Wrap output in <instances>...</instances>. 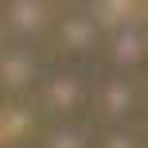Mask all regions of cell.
Returning a JSON list of instances; mask_svg holds the SVG:
<instances>
[{"label": "cell", "mask_w": 148, "mask_h": 148, "mask_svg": "<svg viewBox=\"0 0 148 148\" xmlns=\"http://www.w3.org/2000/svg\"><path fill=\"white\" fill-rule=\"evenodd\" d=\"M140 94H144V109H148V86H144V90H140Z\"/></svg>", "instance_id": "9c48e42d"}, {"label": "cell", "mask_w": 148, "mask_h": 148, "mask_svg": "<svg viewBox=\"0 0 148 148\" xmlns=\"http://www.w3.org/2000/svg\"><path fill=\"white\" fill-rule=\"evenodd\" d=\"M43 59H39L35 47H23V43H12L4 55H0V86L8 90L12 97H23L31 94L35 86H43Z\"/></svg>", "instance_id": "5b68a950"}, {"label": "cell", "mask_w": 148, "mask_h": 148, "mask_svg": "<svg viewBox=\"0 0 148 148\" xmlns=\"http://www.w3.org/2000/svg\"><path fill=\"white\" fill-rule=\"evenodd\" d=\"M12 148H23V144H12Z\"/></svg>", "instance_id": "8fae6325"}, {"label": "cell", "mask_w": 148, "mask_h": 148, "mask_svg": "<svg viewBox=\"0 0 148 148\" xmlns=\"http://www.w3.org/2000/svg\"><path fill=\"white\" fill-rule=\"evenodd\" d=\"M94 109L97 117L105 121V129H129L140 121L144 113V94L136 86V78H125V74H105L94 86Z\"/></svg>", "instance_id": "3957f363"}, {"label": "cell", "mask_w": 148, "mask_h": 148, "mask_svg": "<svg viewBox=\"0 0 148 148\" xmlns=\"http://www.w3.org/2000/svg\"><path fill=\"white\" fill-rule=\"evenodd\" d=\"M144 148H148V133H144Z\"/></svg>", "instance_id": "30bf717a"}, {"label": "cell", "mask_w": 148, "mask_h": 148, "mask_svg": "<svg viewBox=\"0 0 148 148\" xmlns=\"http://www.w3.org/2000/svg\"><path fill=\"white\" fill-rule=\"evenodd\" d=\"M55 47L62 55V66H78L86 70V62H94L105 47V23L97 12L90 8H74L59 20L55 27Z\"/></svg>", "instance_id": "7a4b0ae2"}, {"label": "cell", "mask_w": 148, "mask_h": 148, "mask_svg": "<svg viewBox=\"0 0 148 148\" xmlns=\"http://www.w3.org/2000/svg\"><path fill=\"white\" fill-rule=\"evenodd\" d=\"M94 109V82L86 70L62 66L43 78V113L55 125H70V121H86Z\"/></svg>", "instance_id": "6da1fadb"}, {"label": "cell", "mask_w": 148, "mask_h": 148, "mask_svg": "<svg viewBox=\"0 0 148 148\" xmlns=\"http://www.w3.org/2000/svg\"><path fill=\"white\" fill-rule=\"evenodd\" d=\"M43 148H97V133L90 121H70V125H51L43 136Z\"/></svg>", "instance_id": "52a82bcc"}, {"label": "cell", "mask_w": 148, "mask_h": 148, "mask_svg": "<svg viewBox=\"0 0 148 148\" xmlns=\"http://www.w3.org/2000/svg\"><path fill=\"white\" fill-rule=\"evenodd\" d=\"M101 55H105V62L113 66V74H125V78L148 74V23L125 16L121 23L105 27Z\"/></svg>", "instance_id": "277c9868"}, {"label": "cell", "mask_w": 148, "mask_h": 148, "mask_svg": "<svg viewBox=\"0 0 148 148\" xmlns=\"http://www.w3.org/2000/svg\"><path fill=\"white\" fill-rule=\"evenodd\" d=\"M97 148H144V133L136 125H129V129H101L97 133Z\"/></svg>", "instance_id": "ba28073f"}, {"label": "cell", "mask_w": 148, "mask_h": 148, "mask_svg": "<svg viewBox=\"0 0 148 148\" xmlns=\"http://www.w3.org/2000/svg\"><path fill=\"white\" fill-rule=\"evenodd\" d=\"M4 20H8V31L16 35V43L35 47L39 39L51 31V8L35 4V0H20V4H8Z\"/></svg>", "instance_id": "8992f818"}]
</instances>
